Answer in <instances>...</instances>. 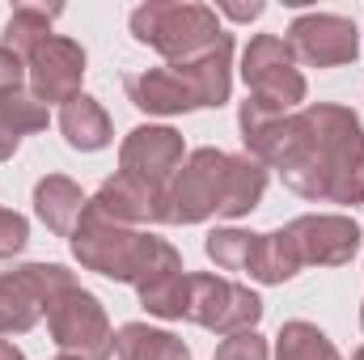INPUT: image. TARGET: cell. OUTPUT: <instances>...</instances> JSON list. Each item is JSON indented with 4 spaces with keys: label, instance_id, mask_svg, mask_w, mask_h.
<instances>
[{
    "label": "cell",
    "instance_id": "obj_1",
    "mask_svg": "<svg viewBox=\"0 0 364 360\" xmlns=\"http://www.w3.org/2000/svg\"><path fill=\"white\" fill-rule=\"evenodd\" d=\"M279 170L288 191L314 203H364V127L339 102H309L292 110L263 162Z\"/></svg>",
    "mask_w": 364,
    "mask_h": 360
},
{
    "label": "cell",
    "instance_id": "obj_2",
    "mask_svg": "<svg viewBox=\"0 0 364 360\" xmlns=\"http://www.w3.org/2000/svg\"><path fill=\"white\" fill-rule=\"evenodd\" d=\"M229 90H233V34H220L208 51L182 64L140 68L123 77L127 102L144 115H186V110L225 106Z\"/></svg>",
    "mask_w": 364,
    "mask_h": 360
},
{
    "label": "cell",
    "instance_id": "obj_3",
    "mask_svg": "<svg viewBox=\"0 0 364 360\" xmlns=\"http://www.w3.org/2000/svg\"><path fill=\"white\" fill-rule=\"evenodd\" d=\"M68 242H73V255L85 271H97V275L132 284V288H144V284H153L161 275L182 271V255L166 238L114 225L93 203H85V212H81Z\"/></svg>",
    "mask_w": 364,
    "mask_h": 360
},
{
    "label": "cell",
    "instance_id": "obj_4",
    "mask_svg": "<svg viewBox=\"0 0 364 360\" xmlns=\"http://www.w3.org/2000/svg\"><path fill=\"white\" fill-rule=\"evenodd\" d=\"M132 38L166 55V64H182L199 51H208L225 30L216 21V9L208 4H182V0H149L132 9L127 17Z\"/></svg>",
    "mask_w": 364,
    "mask_h": 360
},
{
    "label": "cell",
    "instance_id": "obj_5",
    "mask_svg": "<svg viewBox=\"0 0 364 360\" xmlns=\"http://www.w3.org/2000/svg\"><path fill=\"white\" fill-rule=\"evenodd\" d=\"M229 182H233V153L212 144L186 153L182 170L170 182V225H199L208 216H225Z\"/></svg>",
    "mask_w": 364,
    "mask_h": 360
},
{
    "label": "cell",
    "instance_id": "obj_6",
    "mask_svg": "<svg viewBox=\"0 0 364 360\" xmlns=\"http://www.w3.org/2000/svg\"><path fill=\"white\" fill-rule=\"evenodd\" d=\"M73 284L77 275L64 263H21L13 271H0V335L34 331L47 305Z\"/></svg>",
    "mask_w": 364,
    "mask_h": 360
},
{
    "label": "cell",
    "instance_id": "obj_7",
    "mask_svg": "<svg viewBox=\"0 0 364 360\" xmlns=\"http://www.w3.org/2000/svg\"><path fill=\"white\" fill-rule=\"evenodd\" d=\"M47 327L64 356L106 360L114 352V327L106 318V305L81 284H73L68 292H60L47 305Z\"/></svg>",
    "mask_w": 364,
    "mask_h": 360
},
{
    "label": "cell",
    "instance_id": "obj_8",
    "mask_svg": "<svg viewBox=\"0 0 364 360\" xmlns=\"http://www.w3.org/2000/svg\"><path fill=\"white\" fill-rule=\"evenodd\" d=\"M263 318V301L255 288L225 280V275H208L195 271L191 275V301H186V322H199L212 335H242L255 331Z\"/></svg>",
    "mask_w": 364,
    "mask_h": 360
},
{
    "label": "cell",
    "instance_id": "obj_9",
    "mask_svg": "<svg viewBox=\"0 0 364 360\" xmlns=\"http://www.w3.org/2000/svg\"><path fill=\"white\" fill-rule=\"evenodd\" d=\"M242 81L250 97H263L279 110H301L305 102V77L279 34H255L242 51Z\"/></svg>",
    "mask_w": 364,
    "mask_h": 360
},
{
    "label": "cell",
    "instance_id": "obj_10",
    "mask_svg": "<svg viewBox=\"0 0 364 360\" xmlns=\"http://www.w3.org/2000/svg\"><path fill=\"white\" fill-rule=\"evenodd\" d=\"M81 81H85V47L77 38L51 34L26 55V93L43 106H68L73 97H81Z\"/></svg>",
    "mask_w": 364,
    "mask_h": 360
},
{
    "label": "cell",
    "instance_id": "obj_11",
    "mask_svg": "<svg viewBox=\"0 0 364 360\" xmlns=\"http://www.w3.org/2000/svg\"><path fill=\"white\" fill-rule=\"evenodd\" d=\"M292 242L301 268H343L360 250V225L343 212H305L288 225H279Z\"/></svg>",
    "mask_w": 364,
    "mask_h": 360
},
{
    "label": "cell",
    "instance_id": "obj_12",
    "mask_svg": "<svg viewBox=\"0 0 364 360\" xmlns=\"http://www.w3.org/2000/svg\"><path fill=\"white\" fill-rule=\"evenodd\" d=\"M292 60L309 64V68H339L352 64L360 55V34L356 21L343 13H301L288 34H284Z\"/></svg>",
    "mask_w": 364,
    "mask_h": 360
},
{
    "label": "cell",
    "instance_id": "obj_13",
    "mask_svg": "<svg viewBox=\"0 0 364 360\" xmlns=\"http://www.w3.org/2000/svg\"><path fill=\"white\" fill-rule=\"evenodd\" d=\"M182 162H186L182 132L161 127V123L132 127L123 136V144H119V170L140 182H149V186H157V191H170V182L182 170Z\"/></svg>",
    "mask_w": 364,
    "mask_h": 360
},
{
    "label": "cell",
    "instance_id": "obj_14",
    "mask_svg": "<svg viewBox=\"0 0 364 360\" xmlns=\"http://www.w3.org/2000/svg\"><path fill=\"white\" fill-rule=\"evenodd\" d=\"M90 203L106 221L127 225V229H136V225H170V191H157L149 182L123 174V170L102 182Z\"/></svg>",
    "mask_w": 364,
    "mask_h": 360
},
{
    "label": "cell",
    "instance_id": "obj_15",
    "mask_svg": "<svg viewBox=\"0 0 364 360\" xmlns=\"http://www.w3.org/2000/svg\"><path fill=\"white\" fill-rule=\"evenodd\" d=\"M85 203H90V195L81 191V182H73L68 174H47V179L34 182V212H38V221L55 238H73Z\"/></svg>",
    "mask_w": 364,
    "mask_h": 360
},
{
    "label": "cell",
    "instance_id": "obj_16",
    "mask_svg": "<svg viewBox=\"0 0 364 360\" xmlns=\"http://www.w3.org/2000/svg\"><path fill=\"white\" fill-rule=\"evenodd\" d=\"M60 136L77 153H97V149H106L114 140V123H110V115H106V106L97 97L81 93L68 106H60Z\"/></svg>",
    "mask_w": 364,
    "mask_h": 360
},
{
    "label": "cell",
    "instance_id": "obj_17",
    "mask_svg": "<svg viewBox=\"0 0 364 360\" xmlns=\"http://www.w3.org/2000/svg\"><path fill=\"white\" fill-rule=\"evenodd\" d=\"M114 352L119 360H191L186 344L174 331H161L149 322H123L114 331Z\"/></svg>",
    "mask_w": 364,
    "mask_h": 360
},
{
    "label": "cell",
    "instance_id": "obj_18",
    "mask_svg": "<svg viewBox=\"0 0 364 360\" xmlns=\"http://www.w3.org/2000/svg\"><path fill=\"white\" fill-rule=\"evenodd\" d=\"M60 13H64L60 4H17V9L9 13V21H4L0 47L17 51V55L26 60L38 43H47V38H51V21H55Z\"/></svg>",
    "mask_w": 364,
    "mask_h": 360
},
{
    "label": "cell",
    "instance_id": "obj_19",
    "mask_svg": "<svg viewBox=\"0 0 364 360\" xmlns=\"http://www.w3.org/2000/svg\"><path fill=\"white\" fill-rule=\"evenodd\" d=\"M43 127H47V106L34 102L26 90L0 97V162H9L21 149V136L43 132Z\"/></svg>",
    "mask_w": 364,
    "mask_h": 360
},
{
    "label": "cell",
    "instance_id": "obj_20",
    "mask_svg": "<svg viewBox=\"0 0 364 360\" xmlns=\"http://www.w3.org/2000/svg\"><path fill=\"white\" fill-rule=\"evenodd\" d=\"M275 360H343V356H339V348L331 344L326 331H318L305 318H292L275 335Z\"/></svg>",
    "mask_w": 364,
    "mask_h": 360
},
{
    "label": "cell",
    "instance_id": "obj_21",
    "mask_svg": "<svg viewBox=\"0 0 364 360\" xmlns=\"http://www.w3.org/2000/svg\"><path fill=\"white\" fill-rule=\"evenodd\" d=\"M296 271H301V259H296L292 242L284 238V229L259 233V250H255L250 280H259V284H288Z\"/></svg>",
    "mask_w": 364,
    "mask_h": 360
},
{
    "label": "cell",
    "instance_id": "obj_22",
    "mask_svg": "<svg viewBox=\"0 0 364 360\" xmlns=\"http://www.w3.org/2000/svg\"><path fill=\"white\" fill-rule=\"evenodd\" d=\"M140 305L153 314V318H166V322H182L186 318V301H191V271H174V275H161L144 288H136Z\"/></svg>",
    "mask_w": 364,
    "mask_h": 360
},
{
    "label": "cell",
    "instance_id": "obj_23",
    "mask_svg": "<svg viewBox=\"0 0 364 360\" xmlns=\"http://www.w3.org/2000/svg\"><path fill=\"white\" fill-rule=\"evenodd\" d=\"M255 250H259V233H246V229H212V233L203 238V255H208L220 271H242V275H250Z\"/></svg>",
    "mask_w": 364,
    "mask_h": 360
},
{
    "label": "cell",
    "instance_id": "obj_24",
    "mask_svg": "<svg viewBox=\"0 0 364 360\" xmlns=\"http://www.w3.org/2000/svg\"><path fill=\"white\" fill-rule=\"evenodd\" d=\"M216 360H272V348L259 331H242V335H229L220 339Z\"/></svg>",
    "mask_w": 364,
    "mask_h": 360
},
{
    "label": "cell",
    "instance_id": "obj_25",
    "mask_svg": "<svg viewBox=\"0 0 364 360\" xmlns=\"http://www.w3.org/2000/svg\"><path fill=\"white\" fill-rule=\"evenodd\" d=\"M26 242H30V225H26V216L0 208V263L13 259V255H21Z\"/></svg>",
    "mask_w": 364,
    "mask_h": 360
},
{
    "label": "cell",
    "instance_id": "obj_26",
    "mask_svg": "<svg viewBox=\"0 0 364 360\" xmlns=\"http://www.w3.org/2000/svg\"><path fill=\"white\" fill-rule=\"evenodd\" d=\"M26 90V60L9 47H0V97Z\"/></svg>",
    "mask_w": 364,
    "mask_h": 360
},
{
    "label": "cell",
    "instance_id": "obj_27",
    "mask_svg": "<svg viewBox=\"0 0 364 360\" xmlns=\"http://www.w3.org/2000/svg\"><path fill=\"white\" fill-rule=\"evenodd\" d=\"M216 13H225L233 21H255V17H263V4L259 0H250V4H216Z\"/></svg>",
    "mask_w": 364,
    "mask_h": 360
},
{
    "label": "cell",
    "instance_id": "obj_28",
    "mask_svg": "<svg viewBox=\"0 0 364 360\" xmlns=\"http://www.w3.org/2000/svg\"><path fill=\"white\" fill-rule=\"evenodd\" d=\"M0 360H26V352H21L17 344H9V339H0Z\"/></svg>",
    "mask_w": 364,
    "mask_h": 360
},
{
    "label": "cell",
    "instance_id": "obj_29",
    "mask_svg": "<svg viewBox=\"0 0 364 360\" xmlns=\"http://www.w3.org/2000/svg\"><path fill=\"white\" fill-rule=\"evenodd\" d=\"M51 360H81V356H64V352H60V356H51Z\"/></svg>",
    "mask_w": 364,
    "mask_h": 360
},
{
    "label": "cell",
    "instance_id": "obj_30",
    "mask_svg": "<svg viewBox=\"0 0 364 360\" xmlns=\"http://www.w3.org/2000/svg\"><path fill=\"white\" fill-rule=\"evenodd\" d=\"M352 360H364V348H360V352H356V356H352Z\"/></svg>",
    "mask_w": 364,
    "mask_h": 360
},
{
    "label": "cell",
    "instance_id": "obj_31",
    "mask_svg": "<svg viewBox=\"0 0 364 360\" xmlns=\"http://www.w3.org/2000/svg\"><path fill=\"white\" fill-rule=\"evenodd\" d=\"M360 331H364V305H360Z\"/></svg>",
    "mask_w": 364,
    "mask_h": 360
}]
</instances>
